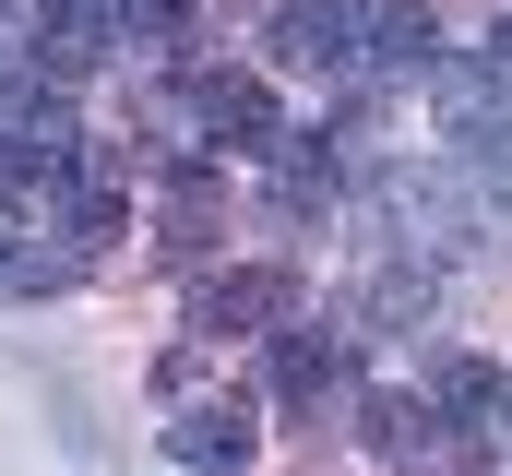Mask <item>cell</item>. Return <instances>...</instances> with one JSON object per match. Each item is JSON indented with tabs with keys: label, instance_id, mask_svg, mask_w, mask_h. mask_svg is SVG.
Masks as SVG:
<instances>
[{
	"label": "cell",
	"instance_id": "6da1fadb",
	"mask_svg": "<svg viewBox=\"0 0 512 476\" xmlns=\"http://www.w3.org/2000/svg\"><path fill=\"white\" fill-rule=\"evenodd\" d=\"M370 215L405 262H429V250H465V238H489L477 215V191H465V167H382L370 179Z\"/></svg>",
	"mask_w": 512,
	"mask_h": 476
},
{
	"label": "cell",
	"instance_id": "7a4b0ae2",
	"mask_svg": "<svg viewBox=\"0 0 512 476\" xmlns=\"http://www.w3.org/2000/svg\"><path fill=\"white\" fill-rule=\"evenodd\" d=\"M108 48H131L120 0H36V12H24V72H36V84H84Z\"/></svg>",
	"mask_w": 512,
	"mask_h": 476
},
{
	"label": "cell",
	"instance_id": "3957f363",
	"mask_svg": "<svg viewBox=\"0 0 512 476\" xmlns=\"http://www.w3.org/2000/svg\"><path fill=\"white\" fill-rule=\"evenodd\" d=\"M298 322V274L286 262H239V274H203L191 286V334L227 346V334H286Z\"/></svg>",
	"mask_w": 512,
	"mask_h": 476
},
{
	"label": "cell",
	"instance_id": "277c9868",
	"mask_svg": "<svg viewBox=\"0 0 512 476\" xmlns=\"http://www.w3.org/2000/svg\"><path fill=\"white\" fill-rule=\"evenodd\" d=\"M370 12H382V0H286L262 48H274L286 72H322V84H334V72L370 60Z\"/></svg>",
	"mask_w": 512,
	"mask_h": 476
},
{
	"label": "cell",
	"instance_id": "5b68a950",
	"mask_svg": "<svg viewBox=\"0 0 512 476\" xmlns=\"http://www.w3.org/2000/svg\"><path fill=\"white\" fill-rule=\"evenodd\" d=\"M191 119H203V143H227V155H274V143H286V108H274L262 72H191Z\"/></svg>",
	"mask_w": 512,
	"mask_h": 476
},
{
	"label": "cell",
	"instance_id": "8992f818",
	"mask_svg": "<svg viewBox=\"0 0 512 476\" xmlns=\"http://www.w3.org/2000/svg\"><path fill=\"white\" fill-rule=\"evenodd\" d=\"M251 453H262V429H251L239 393H191V405L167 417V465H191V476H239Z\"/></svg>",
	"mask_w": 512,
	"mask_h": 476
},
{
	"label": "cell",
	"instance_id": "52a82bcc",
	"mask_svg": "<svg viewBox=\"0 0 512 476\" xmlns=\"http://www.w3.org/2000/svg\"><path fill=\"white\" fill-rule=\"evenodd\" d=\"M346 369H358V334H346V322H286L274 357H262V393H274V405H322Z\"/></svg>",
	"mask_w": 512,
	"mask_h": 476
},
{
	"label": "cell",
	"instance_id": "ba28073f",
	"mask_svg": "<svg viewBox=\"0 0 512 476\" xmlns=\"http://www.w3.org/2000/svg\"><path fill=\"white\" fill-rule=\"evenodd\" d=\"M358 72H382V84H429V72H441L429 0H382V12H370V60H358Z\"/></svg>",
	"mask_w": 512,
	"mask_h": 476
},
{
	"label": "cell",
	"instance_id": "9c48e42d",
	"mask_svg": "<svg viewBox=\"0 0 512 476\" xmlns=\"http://www.w3.org/2000/svg\"><path fill=\"white\" fill-rule=\"evenodd\" d=\"M358 429H370V453H382V465H429V441H441V405H429V393H405V381H382V393H370V405H358Z\"/></svg>",
	"mask_w": 512,
	"mask_h": 476
},
{
	"label": "cell",
	"instance_id": "30bf717a",
	"mask_svg": "<svg viewBox=\"0 0 512 476\" xmlns=\"http://www.w3.org/2000/svg\"><path fill=\"white\" fill-rule=\"evenodd\" d=\"M262 179H274V215H322V203H334V179H346V155H334L322 131H286V143L262 155Z\"/></svg>",
	"mask_w": 512,
	"mask_h": 476
},
{
	"label": "cell",
	"instance_id": "8fae6325",
	"mask_svg": "<svg viewBox=\"0 0 512 476\" xmlns=\"http://www.w3.org/2000/svg\"><path fill=\"white\" fill-rule=\"evenodd\" d=\"M441 417H465V429H512V381L489 357H429V381H417Z\"/></svg>",
	"mask_w": 512,
	"mask_h": 476
},
{
	"label": "cell",
	"instance_id": "7c38bea8",
	"mask_svg": "<svg viewBox=\"0 0 512 476\" xmlns=\"http://www.w3.org/2000/svg\"><path fill=\"white\" fill-rule=\"evenodd\" d=\"M72 274H84V250H72V238H36V227H12V215H0V298H60Z\"/></svg>",
	"mask_w": 512,
	"mask_h": 476
},
{
	"label": "cell",
	"instance_id": "4fadbf2b",
	"mask_svg": "<svg viewBox=\"0 0 512 476\" xmlns=\"http://www.w3.org/2000/svg\"><path fill=\"white\" fill-rule=\"evenodd\" d=\"M429 310H441V274H429V262H405V250L358 286V322H370V334H405V322H429Z\"/></svg>",
	"mask_w": 512,
	"mask_h": 476
},
{
	"label": "cell",
	"instance_id": "5bb4252c",
	"mask_svg": "<svg viewBox=\"0 0 512 476\" xmlns=\"http://www.w3.org/2000/svg\"><path fill=\"white\" fill-rule=\"evenodd\" d=\"M203 0H120V24H131V48H155V36H179Z\"/></svg>",
	"mask_w": 512,
	"mask_h": 476
},
{
	"label": "cell",
	"instance_id": "9a60e30c",
	"mask_svg": "<svg viewBox=\"0 0 512 476\" xmlns=\"http://www.w3.org/2000/svg\"><path fill=\"white\" fill-rule=\"evenodd\" d=\"M489 72H501V84H512V24H501V48H489Z\"/></svg>",
	"mask_w": 512,
	"mask_h": 476
}]
</instances>
